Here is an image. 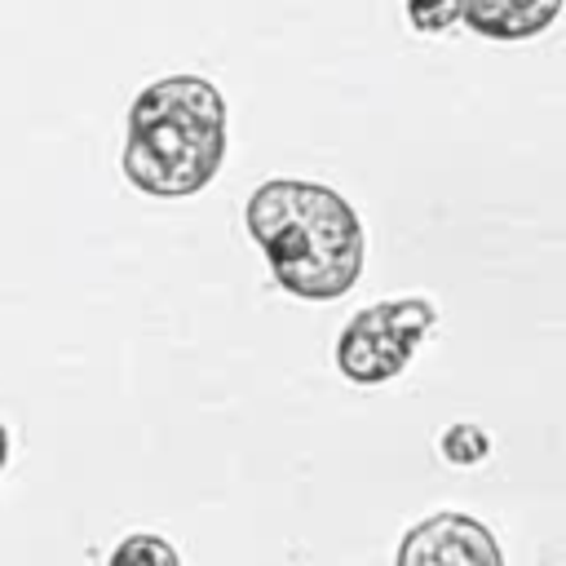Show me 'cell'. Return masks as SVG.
<instances>
[{"label":"cell","instance_id":"52a82bcc","mask_svg":"<svg viewBox=\"0 0 566 566\" xmlns=\"http://www.w3.org/2000/svg\"><path fill=\"white\" fill-rule=\"evenodd\" d=\"M407 22L424 35H442L460 22V13H455V0H407Z\"/></svg>","mask_w":566,"mask_h":566},{"label":"cell","instance_id":"5b68a950","mask_svg":"<svg viewBox=\"0 0 566 566\" xmlns=\"http://www.w3.org/2000/svg\"><path fill=\"white\" fill-rule=\"evenodd\" d=\"M566 0H455V13L469 31H478L482 40H531L544 35Z\"/></svg>","mask_w":566,"mask_h":566},{"label":"cell","instance_id":"6da1fadb","mask_svg":"<svg viewBox=\"0 0 566 566\" xmlns=\"http://www.w3.org/2000/svg\"><path fill=\"white\" fill-rule=\"evenodd\" d=\"M248 234L270 261L283 292L301 301H336L363 274V221L354 203L305 177H270L248 195Z\"/></svg>","mask_w":566,"mask_h":566},{"label":"cell","instance_id":"7a4b0ae2","mask_svg":"<svg viewBox=\"0 0 566 566\" xmlns=\"http://www.w3.org/2000/svg\"><path fill=\"white\" fill-rule=\"evenodd\" d=\"M226 159V97L212 80L177 71L146 84L128 106L124 177L159 199L199 195Z\"/></svg>","mask_w":566,"mask_h":566},{"label":"cell","instance_id":"277c9868","mask_svg":"<svg viewBox=\"0 0 566 566\" xmlns=\"http://www.w3.org/2000/svg\"><path fill=\"white\" fill-rule=\"evenodd\" d=\"M394 566H504V553L478 517L433 513L402 535Z\"/></svg>","mask_w":566,"mask_h":566},{"label":"cell","instance_id":"8992f818","mask_svg":"<svg viewBox=\"0 0 566 566\" xmlns=\"http://www.w3.org/2000/svg\"><path fill=\"white\" fill-rule=\"evenodd\" d=\"M106 566H181V557H177V548H172L164 535H155V531H133V535H124V539L115 544V553H111Z\"/></svg>","mask_w":566,"mask_h":566},{"label":"cell","instance_id":"3957f363","mask_svg":"<svg viewBox=\"0 0 566 566\" xmlns=\"http://www.w3.org/2000/svg\"><path fill=\"white\" fill-rule=\"evenodd\" d=\"M438 323V310L433 301H420V296H402V301H380V305H367L358 310L340 340H336V367L345 380L354 385H385L394 380L416 345L433 332Z\"/></svg>","mask_w":566,"mask_h":566},{"label":"cell","instance_id":"ba28073f","mask_svg":"<svg viewBox=\"0 0 566 566\" xmlns=\"http://www.w3.org/2000/svg\"><path fill=\"white\" fill-rule=\"evenodd\" d=\"M486 433L478 429V424H455L447 438H442V451L455 460V464H478L482 455H486Z\"/></svg>","mask_w":566,"mask_h":566}]
</instances>
